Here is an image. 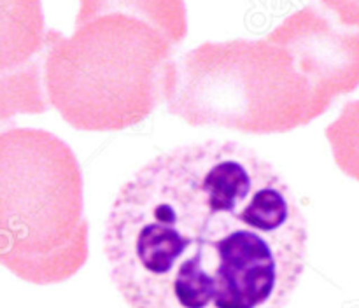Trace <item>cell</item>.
<instances>
[{"label": "cell", "mask_w": 359, "mask_h": 308, "mask_svg": "<svg viewBox=\"0 0 359 308\" xmlns=\"http://www.w3.org/2000/svg\"><path fill=\"white\" fill-rule=\"evenodd\" d=\"M7 128V126L6 125H2V122H0V130H6Z\"/></svg>", "instance_id": "9c48e42d"}, {"label": "cell", "mask_w": 359, "mask_h": 308, "mask_svg": "<svg viewBox=\"0 0 359 308\" xmlns=\"http://www.w3.org/2000/svg\"><path fill=\"white\" fill-rule=\"evenodd\" d=\"M188 35L184 0H79L72 35L48 28L49 107L81 132H119L163 102L165 74Z\"/></svg>", "instance_id": "7a4b0ae2"}, {"label": "cell", "mask_w": 359, "mask_h": 308, "mask_svg": "<svg viewBox=\"0 0 359 308\" xmlns=\"http://www.w3.org/2000/svg\"><path fill=\"white\" fill-rule=\"evenodd\" d=\"M88 255L83 170L72 147L42 128L0 130V265L51 286L72 279Z\"/></svg>", "instance_id": "3957f363"}, {"label": "cell", "mask_w": 359, "mask_h": 308, "mask_svg": "<svg viewBox=\"0 0 359 308\" xmlns=\"http://www.w3.org/2000/svg\"><path fill=\"white\" fill-rule=\"evenodd\" d=\"M46 20L42 0H0V122L18 114H44Z\"/></svg>", "instance_id": "8992f818"}, {"label": "cell", "mask_w": 359, "mask_h": 308, "mask_svg": "<svg viewBox=\"0 0 359 308\" xmlns=\"http://www.w3.org/2000/svg\"><path fill=\"white\" fill-rule=\"evenodd\" d=\"M266 38L293 55L323 114L359 88V28L342 27L323 7H302Z\"/></svg>", "instance_id": "5b68a950"}, {"label": "cell", "mask_w": 359, "mask_h": 308, "mask_svg": "<svg viewBox=\"0 0 359 308\" xmlns=\"http://www.w3.org/2000/svg\"><path fill=\"white\" fill-rule=\"evenodd\" d=\"M307 244L291 186L235 140L154 156L119 189L104 227L111 280L130 308H284Z\"/></svg>", "instance_id": "6da1fadb"}, {"label": "cell", "mask_w": 359, "mask_h": 308, "mask_svg": "<svg viewBox=\"0 0 359 308\" xmlns=\"http://www.w3.org/2000/svg\"><path fill=\"white\" fill-rule=\"evenodd\" d=\"M321 6L342 27L359 28V0H321Z\"/></svg>", "instance_id": "ba28073f"}, {"label": "cell", "mask_w": 359, "mask_h": 308, "mask_svg": "<svg viewBox=\"0 0 359 308\" xmlns=\"http://www.w3.org/2000/svg\"><path fill=\"white\" fill-rule=\"evenodd\" d=\"M163 102L191 126L249 135L293 132L323 115L293 55L266 37L203 42L174 58Z\"/></svg>", "instance_id": "277c9868"}, {"label": "cell", "mask_w": 359, "mask_h": 308, "mask_svg": "<svg viewBox=\"0 0 359 308\" xmlns=\"http://www.w3.org/2000/svg\"><path fill=\"white\" fill-rule=\"evenodd\" d=\"M325 133L337 167L359 182V100L347 102Z\"/></svg>", "instance_id": "52a82bcc"}]
</instances>
